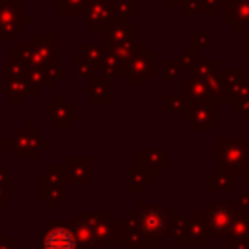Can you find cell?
I'll return each mask as SVG.
<instances>
[{
    "instance_id": "6da1fadb",
    "label": "cell",
    "mask_w": 249,
    "mask_h": 249,
    "mask_svg": "<svg viewBox=\"0 0 249 249\" xmlns=\"http://www.w3.org/2000/svg\"><path fill=\"white\" fill-rule=\"evenodd\" d=\"M76 239L64 228H54L45 235V249H74Z\"/></svg>"
},
{
    "instance_id": "7a4b0ae2",
    "label": "cell",
    "mask_w": 249,
    "mask_h": 249,
    "mask_svg": "<svg viewBox=\"0 0 249 249\" xmlns=\"http://www.w3.org/2000/svg\"><path fill=\"white\" fill-rule=\"evenodd\" d=\"M144 228L148 231H158L161 228V216L156 212H146L144 214Z\"/></svg>"
}]
</instances>
